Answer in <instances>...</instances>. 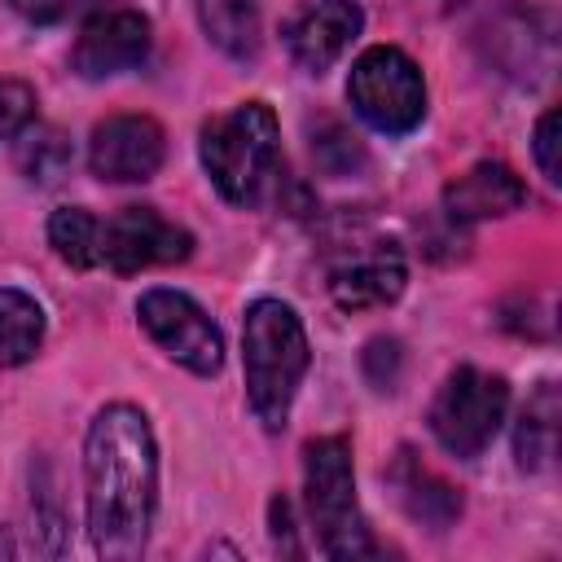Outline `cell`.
I'll return each mask as SVG.
<instances>
[{"label":"cell","instance_id":"obj_11","mask_svg":"<svg viewBox=\"0 0 562 562\" xmlns=\"http://www.w3.org/2000/svg\"><path fill=\"white\" fill-rule=\"evenodd\" d=\"M162 154H167V136L149 114H114L97 123L88 140V167L110 184L149 180L162 167Z\"/></svg>","mask_w":562,"mask_h":562},{"label":"cell","instance_id":"obj_1","mask_svg":"<svg viewBox=\"0 0 562 562\" xmlns=\"http://www.w3.org/2000/svg\"><path fill=\"white\" fill-rule=\"evenodd\" d=\"M88 536L101 558H136L149 540L158 505V448L140 408L110 404L92 417L83 439Z\"/></svg>","mask_w":562,"mask_h":562},{"label":"cell","instance_id":"obj_6","mask_svg":"<svg viewBox=\"0 0 562 562\" xmlns=\"http://www.w3.org/2000/svg\"><path fill=\"white\" fill-rule=\"evenodd\" d=\"M347 97L356 114L386 136H404L426 119V83L408 53L391 44H373L351 61Z\"/></svg>","mask_w":562,"mask_h":562},{"label":"cell","instance_id":"obj_17","mask_svg":"<svg viewBox=\"0 0 562 562\" xmlns=\"http://www.w3.org/2000/svg\"><path fill=\"white\" fill-rule=\"evenodd\" d=\"M48 246L70 268H97L101 263V220L88 206H57L48 215Z\"/></svg>","mask_w":562,"mask_h":562},{"label":"cell","instance_id":"obj_19","mask_svg":"<svg viewBox=\"0 0 562 562\" xmlns=\"http://www.w3.org/2000/svg\"><path fill=\"white\" fill-rule=\"evenodd\" d=\"M26 136H22V145H18V167L31 176V180H57V171L66 167V158H70V149H66V140L53 132V127H22Z\"/></svg>","mask_w":562,"mask_h":562},{"label":"cell","instance_id":"obj_18","mask_svg":"<svg viewBox=\"0 0 562 562\" xmlns=\"http://www.w3.org/2000/svg\"><path fill=\"white\" fill-rule=\"evenodd\" d=\"M202 26L228 57L259 53V4L255 0H202Z\"/></svg>","mask_w":562,"mask_h":562},{"label":"cell","instance_id":"obj_14","mask_svg":"<svg viewBox=\"0 0 562 562\" xmlns=\"http://www.w3.org/2000/svg\"><path fill=\"white\" fill-rule=\"evenodd\" d=\"M391 487H395V496H400V505L417 518V522H426V527H448L457 514H461V496L439 479V474H430L408 448L395 457V465H391Z\"/></svg>","mask_w":562,"mask_h":562},{"label":"cell","instance_id":"obj_22","mask_svg":"<svg viewBox=\"0 0 562 562\" xmlns=\"http://www.w3.org/2000/svg\"><path fill=\"white\" fill-rule=\"evenodd\" d=\"M9 4H13V13L26 18L31 26H53V22L70 18L83 0H9Z\"/></svg>","mask_w":562,"mask_h":562},{"label":"cell","instance_id":"obj_12","mask_svg":"<svg viewBox=\"0 0 562 562\" xmlns=\"http://www.w3.org/2000/svg\"><path fill=\"white\" fill-rule=\"evenodd\" d=\"M404 255L395 241H369L364 250L347 255L329 272V294L342 312H364V307H386L404 290Z\"/></svg>","mask_w":562,"mask_h":562},{"label":"cell","instance_id":"obj_23","mask_svg":"<svg viewBox=\"0 0 562 562\" xmlns=\"http://www.w3.org/2000/svg\"><path fill=\"white\" fill-rule=\"evenodd\" d=\"M272 540L281 553H303L294 544V514H290V501L285 496H272Z\"/></svg>","mask_w":562,"mask_h":562},{"label":"cell","instance_id":"obj_7","mask_svg":"<svg viewBox=\"0 0 562 562\" xmlns=\"http://www.w3.org/2000/svg\"><path fill=\"white\" fill-rule=\"evenodd\" d=\"M136 316L145 325V334L176 360L184 364L189 373H220L224 364V338L215 329V321L180 290H145L140 303H136Z\"/></svg>","mask_w":562,"mask_h":562},{"label":"cell","instance_id":"obj_8","mask_svg":"<svg viewBox=\"0 0 562 562\" xmlns=\"http://www.w3.org/2000/svg\"><path fill=\"white\" fill-rule=\"evenodd\" d=\"M364 13L356 0H299L281 22V44L299 70L325 75L360 35Z\"/></svg>","mask_w":562,"mask_h":562},{"label":"cell","instance_id":"obj_4","mask_svg":"<svg viewBox=\"0 0 562 562\" xmlns=\"http://www.w3.org/2000/svg\"><path fill=\"white\" fill-rule=\"evenodd\" d=\"M198 154L211 184L228 202L250 206L277 167V114L263 101H241L202 127Z\"/></svg>","mask_w":562,"mask_h":562},{"label":"cell","instance_id":"obj_20","mask_svg":"<svg viewBox=\"0 0 562 562\" xmlns=\"http://www.w3.org/2000/svg\"><path fill=\"white\" fill-rule=\"evenodd\" d=\"M31 110H35V92L18 79H0V140L18 136L31 123Z\"/></svg>","mask_w":562,"mask_h":562},{"label":"cell","instance_id":"obj_16","mask_svg":"<svg viewBox=\"0 0 562 562\" xmlns=\"http://www.w3.org/2000/svg\"><path fill=\"white\" fill-rule=\"evenodd\" d=\"M553 448H558V391H553V382H544L518 417L514 452H518L522 470H544L553 461Z\"/></svg>","mask_w":562,"mask_h":562},{"label":"cell","instance_id":"obj_5","mask_svg":"<svg viewBox=\"0 0 562 562\" xmlns=\"http://www.w3.org/2000/svg\"><path fill=\"white\" fill-rule=\"evenodd\" d=\"M509 408V386L501 373L461 364L457 373L443 378V386L430 400V435L439 439L443 452L474 461L501 430Z\"/></svg>","mask_w":562,"mask_h":562},{"label":"cell","instance_id":"obj_3","mask_svg":"<svg viewBox=\"0 0 562 562\" xmlns=\"http://www.w3.org/2000/svg\"><path fill=\"white\" fill-rule=\"evenodd\" d=\"M303 492H307V514H312L316 540L329 558L351 562V558L378 553V544L364 527L360 501H356L351 443L342 435H325L303 448Z\"/></svg>","mask_w":562,"mask_h":562},{"label":"cell","instance_id":"obj_9","mask_svg":"<svg viewBox=\"0 0 562 562\" xmlns=\"http://www.w3.org/2000/svg\"><path fill=\"white\" fill-rule=\"evenodd\" d=\"M189 255H193V233L162 220L154 206H123L101 228V259L123 277L154 263H180Z\"/></svg>","mask_w":562,"mask_h":562},{"label":"cell","instance_id":"obj_15","mask_svg":"<svg viewBox=\"0 0 562 562\" xmlns=\"http://www.w3.org/2000/svg\"><path fill=\"white\" fill-rule=\"evenodd\" d=\"M44 342V307L13 290L0 285V364H26Z\"/></svg>","mask_w":562,"mask_h":562},{"label":"cell","instance_id":"obj_10","mask_svg":"<svg viewBox=\"0 0 562 562\" xmlns=\"http://www.w3.org/2000/svg\"><path fill=\"white\" fill-rule=\"evenodd\" d=\"M154 44V26L140 9L127 4H110L101 13H92L75 40V70L83 79H110L123 75L132 66H140L149 57Z\"/></svg>","mask_w":562,"mask_h":562},{"label":"cell","instance_id":"obj_21","mask_svg":"<svg viewBox=\"0 0 562 562\" xmlns=\"http://www.w3.org/2000/svg\"><path fill=\"white\" fill-rule=\"evenodd\" d=\"M558 123H562L558 110H544L540 123H536V132H531V149H536V162H540V171H544L549 184L562 180V167H558Z\"/></svg>","mask_w":562,"mask_h":562},{"label":"cell","instance_id":"obj_13","mask_svg":"<svg viewBox=\"0 0 562 562\" xmlns=\"http://www.w3.org/2000/svg\"><path fill=\"white\" fill-rule=\"evenodd\" d=\"M522 202H527V189L505 162H474L443 189V211L452 224L496 220V215L518 211Z\"/></svg>","mask_w":562,"mask_h":562},{"label":"cell","instance_id":"obj_2","mask_svg":"<svg viewBox=\"0 0 562 562\" xmlns=\"http://www.w3.org/2000/svg\"><path fill=\"white\" fill-rule=\"evenodd\" d=\"M307 360L312 351L294 307L281 299H255L241 325V369H246V400L263 422V430L285 426Z\"/></svg>","mask_w":562,"mask_h":562}]
</instances>
